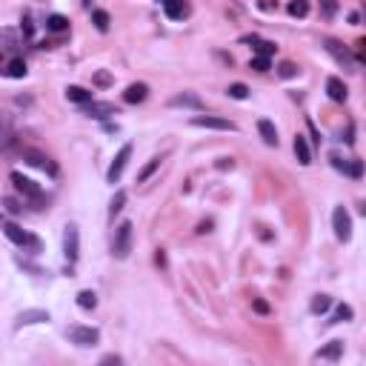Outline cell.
I'll return each instance as SVG.
<instances>
[{"instance_id": "1", "label": "cell", "mask_w": 366, "mask_h": 366, "mask_svg": "<svg viewBox=\"0 0 366 366\" xmlns=\"http://www.w3.org/2000/svg\"><path fill=\"white\" fill-rule=\"evenodd\" d=\"M129 249H132V224H129V221H123V224L117 226V232H115L112 252H115L117 260H123L126 255H129Z\"/></svg>"}, {"instance_id": "2", "label": "cell", "mask_w": 366, "mask_h": 366, "mask_svg": "<svg viewBox=\"0 0 366 366\" xmlns=\"http://www.w3.org/2000/svg\"><path fill=\"white\" fill-rule=\"evenodd\" d=\"M69 340L78 346H95L100 340V332L92 326H69Z\"/></svg>"}, {"instance_id": "3", "label": "cell", "mask_w": 366, "mask_h": 366, "mask_svg": "<svg viewBox=\"0 0 366 366\" xmlns=\"http://www.w3.org/2000/svg\"><path fill=\"white\" fill-rule=\"evenodd\" d=\"M332 224H335V235H338V241H349L352 238V217L343 206H338L335 212H332Z\"/></svg>"}, {"instance_id": "4", "label": "cell", "mask_w": 366, "mask_h": 366, "mask_svg": "<svg viewBox=\"0 0 366 366\" xmlns=\"http://www.w3.org/2000/svg\"><path fill=\"white\" fill-rule=\"evenodd\" d=\"M78 252H81V235H78V226H66L63 232V255L69 263L78 260Z\"/></svg>"}, {"instance_id": "5", "label": "cell", "mask_w": 366, "mask_h": 366, "mask_svg": "<svg viewBox=\"0 0 366 366\" xmlns=\"http://www.w3.org/2000/svg\"><path fill=\"white\" fill-rule=\"evenodd\" d=\"M192 126H200V129H221V132H235L238 126L226 117H212V115H197L192 117Z\"/></svg>"}, {"instance_id": "6", "label": "cell", "mask_w": 366, "mask_h": 366, "mask_svg": "<svg viewBox=\"0 0 366 366\" xmlns=\"http://www.w3.org/2000/svg\"><path fill=\"white\" fill-rule=\"evenodd\" d=\"M129 158H132V146L126 143L123 149L117 152V158L112 161L109 172H106V180H109V183H115V180H120V175H123V169H126V163H129Z\"/></svg>"}, {"instance_id": "7", "label": "cell", "mask_w": 366, "mask_h": 366, "mask_svg": "<svg viewBox=\"0 0 366 366\" xmlns=\"http://www.w3.org/2000/svg\"><path fill=\"white\" fill-rule=\"evenodd\" d=\"M3 232H6V238H9L12 243H18V246H23V243H29L32 249H40V243H37V238H29L23 229H20L18 224H3Z\"/></svg>"}, {"instance_id": "8", "label": "cell", "mask_w": 366, "mask_h": 366, "mask_svg": "<svg viewBox=\"0 0 366 366\" xmlns=\"http://www.w3.org/2000/svg\"><path fill=\"white\" fill-rule=\"evenodd\" d=\"M23 161L32 163V166H37V169L49 172V175H57V166H54L43 152H37V149H23Z\"/></svg>"}, {"instance_id": "9", "label": "cell", "mask_w": 366, "mask_h": 366, "mask_svg": "<svg viewBox=\"0 0 366 366\" xmlns=\"http://www.w3.org/2000/svg\"><path fill=\"white\" fill-rule=\"evenodd\" d=\"M12 183L23 192V195H29V197H35V200H40V186H37L35 180H29V178H23L20 172H12Z\"/></svg>"}, {"instance_id": "10", "label": "cell", "mask_w": 366, "mask_h": 366, "mask_svg": "<svg viewBox=\"0 0 366 366\" xmlns=\"http://www.w3.org/2000/svg\"><path fill=\"white\" fill-rule=\"evenodd\" d=\"M163 12L169 20H180L189 15V3L186 0H163Z\"/></svg>"}, {"instance_id": "11", "label": "cell", "mask_w": 366, "mask_h": 366, "mask_svg": "<svg viewBox=\"0 0 366 366\" xmlns=\"http://www.w3.org/2000/svg\"><path fill=\"white\" fill-rule=\"evenodd\" d=\"M86 115H89V117H98V120H103V117L117 115V109L112 106V103H98V100H92V103H86Z\"/></svg>"}, {"instance_id": "12", "label": "cell", "mask_w": 366, "mask_h": 366, "mask_svg": "<svg viewBox=\"0 0 366 366\" xmlns=\"http://www.w3.org/2000/svg\"><path fill=\"white\" fill-rule=\"evenodd\" d=\"M146 98H149V86H146V83H132V86L123 92L126 103H143Z\"/></svg>"}, {"instance_id": "13", "label": "cell", "mask_w": 366, "mask_h": 366, "mask_svg": "<svg viewBox=\"0 0 366 366\" xmlns=\"http://www.w3.org/2000/svg\"><path fill=\"white\" fill-rule=\"evenodd\" d=\"M326 92H329V98L335 100V103H343V100L349 98V92H346V86H343L340 78H329V81H326Z\"/></svg>"}, {"instance_id": "14", "label": "cell", "mask_w": 366, "mask_h": 366, "mask_svg": "<svg viewBox=\"0 0 366 366\" xmlns=\"http://www.w3.org/2000/svg\"><path fill=\"white\" fill-rule=\"evenodd\" d=\"M258 132H260V137H263V143L266 146H277V129H275V123L272 120H258Z\"/></svg>"}, {"instance_id": "15", "label": "cell", "mask_w": 366, "mask_h": 366, "mask_svg": "<svg viewBox=\"0 0 366 366\" xmlns=\"http://www.w3.org/2000/svg\"><path fill=\"white\" fill-rule=\"evenodd\" d=\"M49 321V312L43 309H26V312L18 315V326H29V323H43Z\"/></svg>"}, {"instance_id": "16", "label": "cell", "mask_w": 366, "mask_h": 366, "mask_svg": "<svg viewBox=\"0 0 366 366\" xmlns=\"http://www.w3.org/2000/svg\"><path fill=\"white\" fill-rule=\"evenodd\" d=\"M172 106H189V109H203V100L200 98H195V95H189V92H183V95H175V98L169 100Z\"/></svg>"}, {"instance_id": "17", "label": "cell", "mask_w": 366, "mask_h": 366, "mask_svg": "<svg viewBox=\"0 0 366 366\" xmlns=\"http://www.w3.org/2000/svg\"><path fill=\"white\" fill-rule=\"evenodd\" d=\"M295 155H298V161L304 163V166L312 163V149H309V143H306L304 134H298V137H295Z\"/></svg>"}, {"instance_id": "18", "label": "cell", "mask_w": 366, "mask_h": 366, "mask_svg": "<svg viewBox=\"0 0 366 366\" xmlns=\"http://www.w3.org/2000/svg\"><path fill=\"white\" fill-rule=\"evenodd\" d=\"M66 98L71 100V103H92V92L83 89V86H66Z\"/></svg>"}, {"instance_id": "19", "label": "cell", "mask_w": 366, "mask_h": 366, "mask_svg": "<svg viewBox=\"0 0 366 366\" xmlns=\"http://www.w3.org/2000/svg\"><path fill=\"white\" fill-rule=\"evenodd\" d=\"M340 352H343V343H340V340H332L329 346H326V349H321V352H318L315 357H321V360H338V357H340Z\"/></svg>"}, {"instance_id": "20", "label": "cell", "mask_w": 366, "mask_h": 366, "mask_svg": "<svg viewBox=\"0 0 366 366\" xmlns=\"http://www.w3.org/2000/svg\"><path fill=\"white\" fill-rule=\"evenodd\" d=\"M78 306H81V309H95V306H98V295H95L92 289L78 292Z\"/></svg>"}, {"instance_id": "21", "label": "cell", "mask_w": 366, "mask_h": 366, "mask_svg": "<svg viewBox=\"0 0 366 366\" xmlns=\"http://www.w3.org/2000/svg\"><path fill=\"white\" fill-rule=\"evenodd\" d=\"M329 306H332V298L329 295H315L309 309H312L315 315H323V312H329Z\"/></svg>"}, {"instance_id": "22", "label": "cell", "mask_w": 366, "mask_h": 366, "mask_svg": "<svg viewBox=\"0 0 366 366\" xmlns=\"http://www.w3.org/2000/svg\"><path fill=\"white\" fill-rule=\"evenodd\" d=\"M46 29L49 32H66L69 29V20L63 18V15H52V18L46 20Z\"/></svg>"}, {"instance_id": "23", "label": "cell", "mask_w": 366, "mask_h": 366, "mask_svg": "<svg viewBox=\"0 0 366 366\" xmlns=\"http://www.w3.org/2000/svg\"><path fill=\"white\" fill-rule=\"evenodd\" d=\"M92 20H95V26H98V32H109V12H103V9H95L92 12Z\"/></svg>"}, {"instance_id": "24", "label": "cell", "mask_w": 366, "mask_h": 366, "mask_svg": "<svg viewBox=\"0 0 366 366\" xmlns=\"http://www.w3.org/2000/svg\"><path fill=\"white\" fill-rule=\"evenodd\" d=\"M326 49H329V52L335 54V57H338L340 63H346V66H349V63H352V57H349V52H346V49H340V43H335V40H326Z\"/></svg>"}, {"instance_id": "25", "label": "cell", "mask_w": 366, "mask_h": 366, "mask_svg": "<svg viewBox=\"0 0 366 366\" xmlns=\"http://www.w3.org/2000/svg\"><path fill=\"white\" fill-rule=\"evenodd\" d=\"M123 203H126V192L120 189V192H115V197H112V206H109V217H112V221H115V214H120Z\"/></svg>"}, {"instance_id": "26", "label": "cell", "mask_w": 366, "mask_h": 366, "mask_svg": "<svg viewBox=\"0 0 366 366\" xmlns=\"http://www.w3.org/2000/svg\"><path fill=\"white\" fill-rule=\"evenodd\" d=\"M158 166H161V158H152V161H149V163H146V166L140 169V175H137V183H143V180L152 178L155 172H158Z\"/></svg>"}, {"instance_id": "27", "label": "cell", "mask_w": 366, "mask_h": 366, "mask_svg": "<svg viewBox=\"0 0 366 366\" xmlns=\"http://www.w3.org/2000/svg\"><path fill=\"white\" fill-rule=\"evenodd\" d=\"M6 75H9V78H26V63L20 60V57H15V60L9 63Z\"/></svg>"}, {"instance_id": "28", "label": "cell", "mask_w": 366, "mask_h": 366, "mask_svg": "<svg viewBox=\"0 0 366 366\" xmlns=\"http://www.w3.org/2000/svg\"><path fill=\"white\" fill-rule=\"evenodd\" d=\"M306 12H309V3L306 0H292L289 3V15L292 18H306Z\"/></svg>"}, {"instance_id": "29", "label": "cell", "mask_w": 366, "mask_h": 366, "mask_svg": "<svg viewBox=\"0 0 366 366\" xmlns=\"http://www.w3.org/2000/svg\"><path fill=\"white\" fill-rule=\"evenodd\" d=\"M226 92H229V98H235V100H246L249 98V89H246L243 83H232Z\"/></svg>"}, {"instance_id": "30", "label": "cell", "mask_w": 366, "mask_h": 366, "mask_svg": "<svg viewBox=\"0 0 366 366\" xmlns=\"http://www.w3.org/2000/svg\"><path fill=\"white\" fill-rule=\"evenodd\" d=\"M255 49H258V54H263V57H272L277 46L269 43V40H258V37H255Z\"/></svg>"}, {"instance_id": "31", "label": "cell", "mask_w": 366, "mask_h": 366, "mask_svg": "<svg viewBox=\"0 0 366 366\" xmlns=\"http://www.w3.org/2000/svg\"><path fill=\"white\" fill-rule=\"evenodd\" d=\"M255 71H269L272 69V63H269V57H263V54H258V57H252V63H249Z\"/></svg>"}, {"instance_id": "32", "label": "cell", "mask_w": 366, "mask_h": 366, "mask_svg": "<svg viewBox=\"0 0 366 366\" xmlns=\"http://www.w3.org/2000/svg\"><path fill=\"white\" fill-rule=\"evenodd\" d=\"M277 71H280V78H295V75H298V66L286 60V63H280V66H277Z\"/></svg>"}, {"instance_id": "33", "label": "cell", "mask_w": 366, "mask_h": 366, "mask_svg": "<svg viewBox=\"0 0 366 366\" xmlns=\"http://www.w3.org/2000/svg\"><path fill=\"white\" fill-rule=\"evenodd\" d=\"M335 321H352V306L340 304L338 309H335Z\"/></svg>"}, {"instance_id": "34", "label": "cell", "mask_w": 366, "mask_h": 366, "mask_svg": "<svg viewBox=\"0 0 366 366\" xmlns=\"http://www.w3.org/2000/svg\"><path fill=\"white\" fill-rule=\"evenodd\" d=\"M3 206H6V212H12V214H20V209H23L15 197H3Z\"/></svg>"}, {"instance_id": "35", "label": "cell", "mask_w": 366, "mask_h": 366, "mask_svg": "<svg viewBox=\"0 0 366 366\" xmlns=\"http://www.w3.org/2000/svg\"><path fill=\"white\" fill-rule=\"evenodd\" d=\"M346 172L352 178H360L363 175V161H352V166H346Z\"/></svg>"}, {"instance_id": "36", "label": "cell", "mask_w": 366, "mask_h": 366, "mask_svg": "<svg viewBox=\"0 0 366 366\" xmlns=\"http://www.w3.org/2000/svg\"><path fill=\"white\" fill-rule=\"evenodd\" d=\"M95 81H98L100 86H109V83H112V78H109L106 71H98V75H95Z\"/></svg>"}, {"instance_id": "37", "label": "cell", "mask_w": 366, "mask_h": 366, "mask_svg": "<svg viewBox=\"0 0 366 366\" xmlns=\"http://www.w3.org/2000/svg\"><path fill=\"white\" fill-rule=\"evenodd\" d=\"M255 312H260V315H269V304H263V301H255Z\"/></svg>"}, {"instance_id": "38", "label": "cell", "mask_w": 366, "mask_h": 366, "mask_svg": "<svg viewBox=\"0 0 366 366\" xmlns=\"http://www.w3.org/2000/svg\"><path fill=\"white\" fill-rule=\"evenodd\" d=\"M235 163H232V158H221V161H217V169H232Z\"/></svg>"}, {"instance_id": "39", "label": "cell", "mask_w": 366, "mask_h": 366, "mask_svg": "<svg viewBox=\"0 0 366 366\" xmlns=\"http://www.w3.org/2000/svg\"><path fill=\"white\" fill-rule=\"evenodd\" d=\"M100 363H120V357H117V355H106Z\"/></svg>"}, {"instance_id": "40", "label": "cell", "mask_w": 366, "mask_h": 366, "mask_svg": "<svg viewBox=\"0 0 366 366\" xmlns=\"http://www.w3.org/2000/svg\"><path fill=\"white\" fill-rule=\"evenodd\" d=\"M323 6H326V15H332L335 12V0H323Z\"/></svg>"}, {"instance_id": "41", "label": "cell", "mask_w": 366, "mask_h": 366, "mask_svg": "<svg viewBox=\"0 0 366 366\" xmlns=\"http://www.w3.org/2000/svg\"><path fill=\"white\" fill-rule=\"evenodd\" d=\"M155 260H158V266H166V255H163V252H158V255H155Z\"/></svg>"}]
</instances>
